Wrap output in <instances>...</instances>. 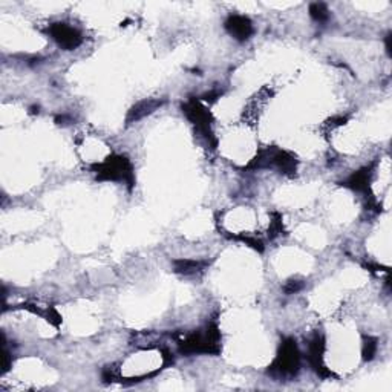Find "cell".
<instances>
[{
	"label": "cell",
	"mask_w": 392,
	"mask_h": 392,
	"mask_svg": "<svg viewBox=\"0 0 392 392\" xmlns=\"http://www.w3.org/2000/svg\"><path fill=\"white\" fill-rule=\"evenodd\" d=\"M183 354H214L221 352V331L217 322L207 323L204 330L193 331L178 342Z\"/></svg>",
	"instance_id": "1"
},
{
	"label": "cell",
	"mask_w": 392,
	"mask_h": 392,
	"mask_svg": "<svg viewBox=\"0 0 392 392\" xmlns=\"http://www.w3.org/2000/svg\"><path fill=\"white\" fill-rule=\"evenodd\" d=\"M92 171L98 181L125 183L129 185V189H132L135 184L134 166L129 158L123 155H110L103 163L92 166Z\"/></svg>",
	"instance_id": "2"
},
{
	"label": "cell",
	"mask_w": 392,
	"mask_h": 392,
	"mask_svg": "<svg viewBox=\"0 0 392 392\" xmlns=\"http://www.w3.org/2000/svg\"><path fill=\"white\" fill-rule=\"evenodd\" d=\"M270 167H276L281 173L293 176L297 172V160L294 155H292L287 151H282V149L267 147V149H263V151H259V154L247 166V169L260 171V169H270Z\"/></svg>",
	"instance_id": "3"
},
{
	"label": "cell",
	"mask_w": 392,
	"mask_h": 392,
	"mask_svg": "<svg viewBox=\"0 0 392 392\" xmlns=\"http://www.w3.org/2000/svg\"><path fill=\"white\" fill-rule=\"evenodd\" d=\"M301 369V352L296 345V340L287 338L281 342L277 356L268 368V374L275 379L294 377Z\"/></svg>",
	"instance_id": "4"
},
{
	"label": "cell",
	"mask_w": 392,
	"mask_h": 392,
	"mask_svg": "<svg viewBox=\"0 0 392 392\" xmlns=\"http://www.w3.org/2000/svg\"><path fill=\"white\" fill-rule=\"evenodd\" d=\"M183 112L185 117L189 118L190 123L196 127L200 135L204 138V142L207 143L212 149L217 147L218 142L217 137L212 132V115L200 100L190 98L185 105H183Z\"/></svg>",
	"instance_id": "5"
},
{
	"label": "cell",
	"mask_w": 392,
	"mask_h": 392,
	"mask_svg": "<svg viewBox=\"0 0 392 392\" xmlns=\"http://www.w3.org/2000/svg\"><path fill=\"white\" fill-rule=\"evenodd\" d=\"M48 34L51 35V39L64 51L77 50L83 43V37L80 31L64 22L51 23L48 26Z\"/></svg>",
	"instance_id": "6"
},
{
	"label": "cell",
	"mask_w": 392,
	"mask_h": 392,
	"mask_svg": "<svg viewBox=\"0 0 392 392\" xmlns=\"http://www.w3.org/2000/svg\"><path fill=\"white\" fill-rule=\"evenodd\" d=\"M376 166L377 163L374 161L365 167H362V169H359L357 172H352L347 180H343L340 183V185L348 188L354 192L367 195V198L369 201H374V196L371 193V183H372V176H374V172H376Z\"/></svg>",
	"instance_id": "7"
},
{
	"label": "cell",
	"mask_w": 392,
	"mask_h": 392,
	"mask_svg": "<svg viewBox=\"0 0 392 392\" xmlns=\"http://www.w3.org/2000/svg\"><path fill=\"white\" fill-rule=\"evenodd\" d=\"M325 354V338L322 333H314L311 339L308 340V362H310L311 368L321 377H333V372L325 367L323 363Z\"/></svg>",
	"instance_id": "8"
},
{
	"label": "cell",
	"mask_w": 392,
	"mask_h": 392,
	"mask_svg": "<svg viewBox=\"0 0 392 392\" xmlns=\"http://www.w3.org/2000/svg\"><path fill=\"white\" fill-rule=\"evenodd\" d=\"M224 28L238 42H247L255 34L253 23L248 17L241 14H230L224 22Z\"/></svg>",
	"instance_id": "9"
},
{
	"label": "cell",
	"mask_w": 392,
	"mask_h": 392,
	"mask_svg": "<svg viewBox=\"0 0 392 392\" xmlns=\"http://www.w3.org/2000/svg\"><path fill=\"white\" fill-rule=\"evenodd\" d=\"M163 105H164V100H160V98H149V100L146 98V100L138 101L135 106L130 108L129 114L126 117V123L134 125V123H137V121L143 120L144 117L154 114V112L156 109H160Z\"/></svg>",
	"instance_id": "10"
},
{
	"label": "cell",
	"mask_w": 392,
	"mask_h": 392,
	"mask_svg": "<svg viewBox=\"0 0 392 392\" xmlns=\"http://www.w3.org/2000/svg\"><path fill=\"white\" fill-rule=\"evenodd\" d=\"M210 263L209 260H201V259H175L173 260V268L175 273L183 275V276H201L205 270L209 268Z\"/></svg>",
	"instance_id": "11"
},
{
	"label": "cell",
	"mask_w": 392,
	"mask_h": 392,
	"mask_svg": "<svg viewBox=\"0 0 392 392\" xmlns=\"http://www.w3.org/2000/svg\"><path fill=\"white\" fill-rule=\"evenodd\" d=\"M379 350V340L376 338H372V335H365L363 338V360L365 362H371L372 359L376 357Z\"/></svg>",
	"instance_id": "12"
},
{
	"label": "cell",
	"mask_w": 392,
	"mask_h": 392,
	"mask_svg": "<svg viewBox=\"0 0 392 392\" xmlns=\"http://www.w3.org/2000/svg\"><path fill=\"white\" fill-rule=\"evenodd\" d=\"M310 16L313 21L319 22V23H325V22H328V18H330V9L322 2H314L310 5Z\"/></svg>",
	"instance_id": "13"
},
{
	"label": "cell",
	"mask_w": 392,
	"mask_h": 392,
	"mask_svg": "<svg viewBox=\"0 0 392 392\" xmlns=\"http://www.w3.org/2000/svg\"><path fill=\"white\" fill-rule=\"evenodd\" d=\"M230 239H235V241H241L244 242V244H247L248 247L255 248L256 251H260L263 253L264 251V242L260 241L259 238H255V236H248V235H231L229 236Z\"/></svg>",
	"instance_id": "14"
},
{
	"label": "cell",
	"mask_w": 392,
	"mask_h": 392,
	"mask_svg": "<svg viewBox=\"0 0 392 392\" xmlns=\"http://www.w3.org/2000/svg\"><path fill=\"white\" fill-rule=\"evenodd\" d=\"M273 217H275V219L272 221V224H270V233H268V236L272 238V239L281 236L282 233H284L282 217L279 213H273Z\"/></svg>",
	"instance_id": "15"
},
{
	"label": "cell",
	"mask_w": 392,
	"mask_h": 392,
	"mask_svg": "<svg viewBox=\"0 0 392 392\" xmlns=\"http://www.w3.org/2000/svg\"><path fill=\"white\" fill-rule=\"evenodd\" d=\"M305 287V282L304 281H297V279H290L285 285H284V292L287 294H296L302 290V288Z\"/></svg>",
	"instance_id": "16"
},
{
	"label": "cell",
	"mask_w": 392,
	"mask_h": 392,
	"mask_svg": "<svg viewBox=\"0 0 392 392\" xmlns=\"http://www.w3.org/2000/svg\"><path fill=\"white\" fill-rule=\"evenodd\" d=\"M386 51H388V54L391 55V33L386 35Z\"/></svg>",
	"instance_id": "17"
}]
</instances>
